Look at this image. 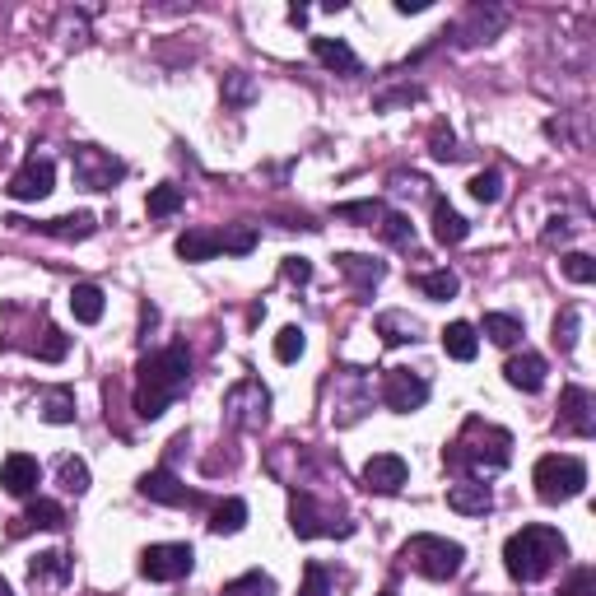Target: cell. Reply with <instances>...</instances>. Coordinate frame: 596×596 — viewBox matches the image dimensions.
Instances as JSON below:
<instances>
[{"instance_id": "1", "label": "cell", "mask_w": 596, "mask_h": 596, "mask_svg": "<svg viewBox=\"0 0 596 596\" xmlns=\"http://www.w3.org/2000/svg\"><path fill=\"white\" fill-rule=\"evenodd\" d=\"M191 382V354L187 345H168L159 354L140 359V382H136V415L140 420H159Z\"/></svg>"}, {"instance_id": "2", "label": "cell", "mask_w": 596, "mask_h": 596, "mask_svg": "<svg viewBox=\"0 0 596 596\" xmlns=\"http://www.w3.org/2000/svg\"><path fill=\"white\" fill-rule=\"evenodd\" d=\"M564 555H569V541H564L555 527L531 522V527L508 536V545H503V569H508V578H517V583H541V578L555 573V564Z\"/></svg>"}, {"instance_id": "3", "label": "cell", "mask_w": 596, "mask_h": 596, "mask_svg": "<svg viewBox=\"0 0 596 596\" xmlns=\"http://www.w3.org/2000/svg\"><path fill=\"white\" fill-rule=\"evenodd\" d=\"M447 466H457V471H471L475 480H485V475H499L513 457V434L508 429H494L485 420H466L461 438L443 452Z\"/></svg>"}, {"instance_id": "4", "label": "cell", "mask_w": 596, "mask_h": 596, "mask_svg": "<svg viewBox=\"0 0 596 596\" xmlns=\"http://www.w3.org/2000/svg\"><path fill=\"white\" fill-rule=\"evenodd\" d=\"M531 485H536V494L545 503H569L587 489V461L573 457V452H550V457L536 461Z\"/></svg>"}, {"instance_id": "5", "label": "cell", "mask_w": 596, "mask_h": 596, "mask_svg": "<svg viewBox=\"0 0 596 596\" xmlns=\"http://www.w3.org/2000/svg\"><path fill=\"white\" fill-rule=\"evenodd\" d=\"M257 247V229L252 224H238V229H187L182 238H177V257L182 261H210L219 257V252H229V257H247Z\"/></svg>"}, {"instance_id": "6", "label": "cell", "mask_w": 596, "mask_h": 596, "mask_svg": "<svg viewBox=\"0 0 596 596\" xmlns=\"http://www.w3.org/2000/svg\"><path fill=\"white\" fill-rule=\"evenodd\" d=\"M401 559H406L415 573H424V578L447 583V578H457L461 573L466 550H461L457 541H447V536H410L406 550H401Z\"/></svg>"}, {"instance_id": "7", "label": "cell", "mask_w": 596, "mask_h": 596, "mask_svg": "<svg viewBox=\"0 0 596 596\" xmlns=\"http://www.w3.org/2000/svg\"><path fill=\"white\" fill-rule=\"evenodd\" d=\"M289 527H294L298 541H317V536H354V522H340L331 508L312 499L308 489H294L289 494Z\"/></svg>"}, {"instance_id": "8", "label": "cell", "mask_w": 596, "mask_h": 596, "mask_svg": "<svg viewBox=\"0 0 596 596\" xmlns=\"http://www.w3.org/2000/svg\"><path fill=\"white\" fill-rule=\"evenodd\" d=\"M70 168H75V182H80L84 191H112L126 177V163L112 159L108 149H98V145L70 149Z\"/></svg>"}, {"instance_id": "9", "label": "cell", "mask_w": 596, "mask_h": 596, "mask_svg": "<svg viewBox=\"0 0 596 596\" xmlns=\"http://www.w3.org/2000/svg\"><path fill=\"white\" fill-rule=\"evenodd\" d=\"M266 410H271V392L261 387V378L233 382L229 396H224V424L229 429H261Z\"/></svg>"}, {"instance_id": "10", "label": "cell", "mask_w": 596, "mask_h": 596, "mask_svg": "<svg viewBox=\"0 0 596 596\" xmlns=\"http://www.w3.org/2000/svg\"><path fill=\"white\" fill-rule=\"evenodd\" d=\"M196 555H191V545L182 541H163V545H149L145 555H140V573H145L149 583H177V578H187Z\"/></svg>"}, {"instance_id": "11", "label": "cell", "mask_w": 596, "mask_h": 596, "mask_svg": "<svg viewBox=\"0 0 596 596\" xmlns=\"http://www.w3.org/2000/svg\"><path fill=\"white\" fill-rule=\"evenodd\" d=\"M382 401H387V410H396V415H410V410H420L424 401H429V382H424L420 373H410V368H387Z\"/></svg>"}, {"instance_id": "12", "label": "cell", "mask_w": 596, "mask_h": 596, "mask_svg": "<svg viewBox=\"0 0 596 596\" xmlns=\"http://www.w3.org/2000/svg\"><path fill=\"white\" fill-rule=\"evenodd\" d=\"M52 182H56V163L47 154H28L24 168L10 177V196L14 201H42V196H52Z\"/></svg>"}, {"instance_id": "13", "label": "cell", "mask_w": 596, "mask_h": 596, "mask_svg": "<svg viewBox=\"0 0 596 596\" xmlns=\"http://www.w3.org/2000/svg\"><path fill=\"white\" fill-rule=\"evenodd\" d=\"M140 494H145V499H154V503H163V508H201V503H205L201 494L182 485V480H177L168 466L140 475Z\"/></svg>"}, {"instance_id": "14", "label": "cell", "mask_w": 596, "mask_h": 596, "mask_svg": "<svg viewBox=\"0 0 596 596\" xmlns=\"http://www.w3.org/2000/svg\"><path fill=\"white\" fill-rule=\"evenodd\" d=\"M406 480H410L406 457H396V452H378V457H368V466H364V489H368V494H401Z\"/></svg>"}, {"instance_id": "15", "label": "cell", "mask_w": 596, "mask_h": 596, "mask_svg": "<svg viewBox=\"0 0 596 596\" xmlns=\"http://www.w3.org/2000/svg\"><path fill=\"white\" fill-rule=\"evenodd\" d=\"M38 480H42L38 457H28V452H10V457L0 461V485H5V494H14V499L38 494Z\"/></svg>"}, {"instance_id": "16", "label": "cell", "mask_w": 596, "mask_h": 596, "mask_svg": "<svg viewBox=\"0 0 596 596\" xmlns=\"http://www.w3.org/2000/svg\"><path fill=\"white\" fill-rule=\"evenodd\" d=\"M559 429H569L578 438H592V392L587 387H564L559 396Z\"/></svg>"}, {"instance_id": "17", "label": "cell", "mask_w": 596, "mask_h": 596, "mask_svg": "<svg viewBox=\"0 0 596 596\" xmlns=\"http://www.w3.org/2000/svg\"><path fill=\"white\" fill-rule=\"evenodd\" d=\"M336 266H340V275H345V280L354 285V294H359V298L373 294V289L382 285V275H387V266H382V261L359 257V252H340Z\"/></svg>"}, {"instance_id": "18", "label": "cell", "mask_w": 596, "mask_h": 596, "mask_svg": "<svg viewBox=\"0 0 596 596\" xmlns=\"http://www.w3.org/2000/svg\"><path fill=\"white\" fill-rule=\"evenodd\" d=\"M5 224H14V229H38V233H47V238H75V243H80V238H94L98 233V219L94 215H61V219H47V224H28V219H5Z\"/></svg>"}, {"instance_id": "19", "label": "cell", "mask_w": 596, "mask_h": 596, "mask_svg": "<svg viewBox=\"0 0 596 596\" xmlns=\"http://www.w3.org/2000/svg\"><path fill=\"white\" fill-rule=\"evenodd\" d=\"M503 378L513 382L517 392H541V387H545V359L536 350L513 354V359L503 364Z\"/></svg>"}, {"instance_id": "20", "label": "cell", "mask_w": 596, "mask_h": 596, "mask_svg": "<svg viewBox=\"0 0 596 596\" xmlns=\"http://www.w3.org/2000/svg\"><path fill=\"white\" fill-rule=\"evenodd\" d=\"M447 508L461 517H485L489 508H494V494H489V485H480V480H466V485L447 489Z\"/></svg>"}, {"instance_id": "21", "label": "cell", "mask_w": 596, "mask_h": 596, "mask_svg": "<svg viewBox=\"0 0 596 596\" xmlns=\"http://www.w3.org/2000/svg\"><path fill=\"white\" fill-rule=\"evenodd\" d=\"M312 56H317L326 70H336V75H359V56L350 52V42H340V38H312Z\"/></svg>"}, {"instance_id": "22", "label": "cell", "mask_w": 596, "mask_h": 596, "mask_svg": "<svg viewBox=\"0 0 596 596\" xmlns=\"http://www.w3.org/2000/svg\"><path fill=\"white\" fill-rule=\"evenodd\" d=\"M33 527L61 531V527H66V508H61V503H52V499H33V503H28V513L19 517L14 536H24V531H33Z\"/></svg>"}, {"instance_id": "23", "label": "cell", "mask_w": 596, "mask_h": 596, "mask_svg": "<svg viewBox=\"0 0 596 596\" xmlns=\"http://www.w3.org/2000/svg\"><path fill=\"white\" fill-rule=\"evenodd\" d=\"M466 233H471V224L452 210V205L443 201V196H434V238L443 247H457V243H466Z\"/></svg>"}, {"instance_id": "24", "label": "cell", "mask_w": 596, "mask_h": 596, "mask_svg": "<svg viewBox=\"0 0 596 596\" xmlns=\"http://www.w3.org/2000/svg\"><path fill=\"white\" fill-rule=\"evenodd\" d=\"M443 350L447 359H457V364H471L475 350H480V336H475L471 322H447L443 326Z\"/></svg>"}, {"instance_id": "25", "label": "cell", "mask_w": 596, "mask_h": 596, "mask_svg": "<svg viewBox=\"0 0 596 596\" xmlns=\"http://www.w3.org/2000/svg\"><path fill=\"white\" fill-rule=\"evenodd\" d=\"M38 415L47 424H75V392L70 387H47L38 396Z\"/></svg>"}, {"instance_id": "26", "label": "cell", "mask_w": 596, "mask_h": 596, "mask_svg": "<svg viewBox=\"0 0 596 596\" xmlns=\"http://www.w3.org/2000/svg\"><path fill=\"white\" fill-rule=\"evenodd\" d=\"M70 312H75V322L94 326L103 317V289L98 285H75L70 289Z\"/></svg>"}, {"instance_id": "27", "label": "cell", "mask_w": 596, "mask_h": 596, "mask_svg": "<svg viewBox=\"0 0 596 596\" xmlns=\"http://www.w3.org/2000/svg\"><path fill=\"white\" fill-rule=\"evenodd\" d=\"M378 336L387 340V345H406V340L420 336V322H415L410 312H382V317H378Z\"/></svg>"}, {"instance_id": "28", "label": "cell", "mask_w": 596, "mask_h": 596, "mask_svg": "<svg viewBox=\"0 0 596 596\" xmlns=\"http://www.w3.org/2000/svg\"><path fill=\"white\" fill-rule=\"evenodd\" d=\"M243 527H247V503L243 499H224L215 508V517H210V531H215V536H238Z\"/></svg>"}, {"instance_id": "29", "label": "cell", "mask_w": 596, "mask_h": 596, "mask_svg": "<svg viewBox=\"0 0 596 596\" xmlns=\"http://www.w3.org/2000/svg\"><path fill=\"white\" fill-rule=\"evenodd\" d=\"M485 336L494 345H503V350H513L517 340H522V322L508 317V312H485Z\"/></svg>"}, {"instance_id": "30", "label": "cell", "mask_w": 596, "mask_h": 596, "mask_svg": "<svg viewBox=\"0 0 596 596\" xmlns=\"http://www.w3.org/2000/svg\"><path fill=\"white\" fill-rule=\"evenodd\" d=\"M182 201H187V196H182V187H173V182H163V187L149 191L145 210H149L154 219H163V215H177V210H182Z\"/></svg>"}, {"instance_id": "31", "label": "cell", "mask_w": 596, "mask_h": 596, "mask_svg": "<svg viewBox=\"0 0 596 596\" xmlns=\"http://www.w3.org/2000/svg\"><path fill=\"white\" fill-rule=\"evenodd\" d=\"M28 573H33V583L38 578H52V583H66L70 578V559L61 555V550H47V555H38L33 564H28Z\"/></svg>"}, {"instance_id": "32", "label": "cell", "mask_w": 596, "mask_h": 596, "mask_svg": "<svg viewBox=\"0 0 596 596\" xmlns=\"http://www.w3.org/2000/svg\"><path fill=\"white\" fill-rule=\"evenodd\" d=\"M219 596H275V583L261 569H252V573H243V578H233Z\"/></svg>"}, {"instance_id": "33", "label": "cell", "mask_w": 596, "mask_h": 596, "mask_svg": "<svg viewBox=\"0 0 596 596\" xmlns=\"http://www.w3.org/2000/svg\"><path fill=\"white\" fill-rule=\"evenodd\" d=\"M382 238H387L392 247H410V243H415V224H410V215L387 210V215H382Z\"/></svg>"}, {"instance_id": "34", "label": "cell", "mask_w": 596, "mask_h": 596, "mask_svg": "<svg viewBox=\"0 0 596 596\" xmlns=\"http://www.w3.org/2000/svg\"><path fill=\"white\" fill-rule=\"evenodd\" d=\"M415 285H420L429 298H438V303H447V298H457L461 280H457V275H452V271H429V275H420Z\"/></svg>"}, {"instance_id": "35", "label": "cell", "mask_w": 596, "mask_h": 596, "mask_svg": "<svg viewBox=\"0 0 596 596\" xmlns=\"http://www.w3.org/2000/svg\"><path fill=\"white\" fill-rule=\"evenodd\" d=\"M471 196L480 205H494L503 196V177H499V168H485V173H475L471 177Z\"/></svg>"}, {"instance_id": "36", "label": "cell", "mask_w": 596, "mask_h": 596, "mask_svg": "<svg viewBox=\"0 0 596 596\" xmlns=\"http://www.w3.org/2000/svg\"><path fill=\"white\" fill-rule=\"evenodd\" d=\"M224 98H229L233 108H247V103L257 98V84H252V75H243V70L224 75Z\"/></svg>"}, {"instance_id": "37", "label": "cell", "mask_w": 596, "mask_h": 596, "mask_svg": "<svg viewBox=\"0 0 596 596\" xmlns=\"http://www.w3.org/2000/svg\"><path fill=\"white\" fill-rule=\"evenodd\" d=\"M559 266H564V275H569L573 285H592V280H596V261L587 257V252H569Z\"/></svg>"}, {"instance_id": "38", "label": "cell", "mask_w": 596, "mask_h": 596, "mask_svg": "<svg viewBox=\"0 0 596 596\" xmlns=\"http://www.w3.org/2000/svg\"><path fill=\"white\" fill-rule=\"evenodd\" d=\"M555 345H559L564 354H569L573 345H578V308H573V303L555 317Z\"/></svg>"}, {"instance_id": "39", "label": "cell", "mask_w": 596, "mask_h": 596, "mask_svg": "<svg viewBox=\"0 0 596 596\" xmlns=\"http://www.w3.org/2000/svg\"><path fill=\"white\" fill-rule=\"evenodd\" d=\"M61 485H66V494H84L89 489V466L80 457H61Z\"/></svg>"}, {"instance_id": "40", "label": "cell", "mask_w": 596, "mask_h": 596, "mask_svg": "<svg viewBox=\"0 0 596 596\" xmlns=\"http://www.w3.org/2000/svg\"><path fill=\"white\" fill-rule=\"evenodd\" d=\"M303 345H308L303 331H298V326H285V331L275 336V359H280V364H294L298 354H303Z\"/></svg>"}, {"instance_id": "41", "label": "cell", "mask_w": 596, "mask_h": 596, "mask_svg": "<svg viewBox=\"0 0 596 596\" xmlns=\"http://www.w3.org/2000/svg\"><path fill=\"white\" fill-rule=\"evenodd\" d=\"M429 154H434V159H443V163L461 159V149H457V136H452V131H447V126H434V136H429Z\"/></svg>"}, {"instance_id": "42", "label": "cell", "mask_w": 596, "mask_h": 596, "mask_svg": "<svg viewBox=\"0 0 596 596\" xmlns=\"http://www.w3.org/2000/svg\"><path fill=\"white\" fill-rule=\"evenodd\" d=\"M340 219H364V224H373V219H382L387 210H382V201H350V205H336Z\"/></svg>"}, {"instance_id": "43", "label": "cell", "mask_w": 596, "mask_h": 596, "mask_svg": "<svg viewBox=\"0 0 596 596\" xmlns=\"http://www.w3.org/2000/svg\"><path fill=\"white\" fill-rule=\"evenodd\" d=\"M298 596H331V587H326V569L312 559L308 569H303V592Z\"/></svg>"}, {"instance_id": "44", "label": "cell", "mask_w": 596, "mask_h": 596, "mask_svg": "<svg viewBox=\"0 0 596 596\" xmlns=\"http://www.w3.org/2000/svg\"><path fill=\"white\" fill-rule=\"evenodd\" d=\"M280 275H285L289 285H308V280H312V261L308 257H285Z\"/></svg>"}, {"instance_id": "45", "label": "cell", "mask_w": 596, "mask_h": 596, "mask_svg": "<svg viewBox=\"0 0 596 596\" xmlns=\"http://www.w3.org/2000/svg\"><path fill=\"white\" fill-rule=\"evenodd\" d=\"M564 596H596V569H578L564 587Z\"/></svg>"}, {"instance_id": "46", "label": "cell", "mask_w": 596, "mask_h": 596, "mask_svg": "<svg viewBox=\"0 0 596 596\" xmlns=\"http://www.w3.org/2000/svg\"><path fill=\"white\" fill-rule=\"evenodd\" d=\"M541 238H545V247H555V243H569V238H573V224H569V219H550V224H545V233H541Z\"/></svg>"}, {"instance_id": "47", "label": "cell", "mask_w": 596, "mask_h": 596, "mask_svg": "<svg viewBox=\"0 0 596 596\" xmlns=\"http://www.w3.org/2000/svg\"><path fill=\"white\" fill-rule=\"evenodd\" d=\"M396 10L401 14H424L429 10V0H396Z\"/></svg>"}, {"instance_id": "48", "label": "cell", "mask_w": 596, "mask_h": 596, "mask_svg": "<svg viewBox=\"0 0 596 596\" xmlns=\"http://www.w3.org/2000/svg\"><path fill=\"white\" fill-rule=\"evenodd\" d=\"M0 596H14V592H10V583H5V578H0Z\"/></svg>"}, {"instance_id": "49", "label": "cell", "mask_w": 596, "mask_h": 596, "mask_svg": "<svg viewBox=\"0 0 596 596\" xmlns=\"http://www.w3.org/2000/svg\"><path fill=\"white\" fill-rule=\"evenodd\" d=\"M378 596H396V592H378Z\"/></svg>"}]
</instances>
